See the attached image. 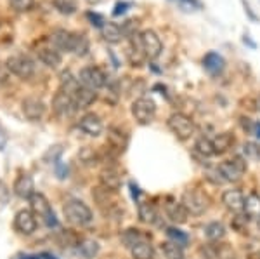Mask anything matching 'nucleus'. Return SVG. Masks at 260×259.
I'll use <instances>...</instances> for the list:
<instances>
[{"mask_svg": "<svg viewBox=\"0 0 260 259\" xmlns=\"http://www.w3.org/2000/svg\"><path fill=\"white\" fill-rule=\"evenodd\" d=\"M161 250L167 259H184V249L182 245L175 244L172 240H167L161 244Z\"/></svg>", "mask_w": 260, "mask_h": 259, "instance_id": "cd10ccee", "label": "nucleus"}, {"mask_svg": "<svg viewBox=\"0 0 260 259\" xmlns=\"http://www.w3.org/2000/svg\"><path fill=\"white\" fill-rule=\"evenodd\" d=\"M167 214H169L170 221H174L175 224H184L187 221V209L182 206V202H172L167 206Z\"/></svg>", "mask_w": 260, "mask_h": 259, "instance_id": "6ab92c4d", "label": "nucleus"}, {"mask_svg": "<svg viewBox=\"0 0 260 259\" xmlns=\"http://www.w3.org/2000/svg\"><path fill=\"white\" fill-rule=\"evenodd\" d=\"M78 82L83 87H89L92 91H98L106 85V75L98 66H85L78 75Z\"/></svg>", "mask_w": 260, "mask_h": 259, "instance_id": "6e6552de", "label": "nucleus"}, {"mask_svg": "<svg viewBox=\"0 0 260 259\" xmlns=\"http://www.w3.org/2000/svg\"><path fill=\"white\" fill-rule=\"evenodd\" d=\"M182 206L187 209V212L200 216L210 206V198L200 190H187L182 195Z\"/></svg>", "mask_w": 260, "mask_h": 259, "instance_id": "39448f33", "label": "nucleus"}, {"mask_svg": "<svg viewBox=\"0 0 260 259\" xmlns=\"http://www.w3.org/2000/svg\"><path fill=\"white\" fill-rule=\"evenodd\" d=\"M103 30V37L108 44H120L121 39H123V32L116 23H104V26L101 28Z\"/></svg>", "mask_w": 260, "mask_h": 259, "instance_id": "4be33fe9", "label": "nucleus"}, {"mask_svg": "<svg viewBox=\"0 0 260 259\" xmlns=\"http://www.w3.org/2000/svg\"><path fill=\"white\" fill-rule=\"evenodd\" d=\"M39 57L45 66H49V68H57V66L61 65V54L54 47L39 49Z\"/></svg>", "mask_w": 260, "mask_h": 259, "instance_id": "412c9836", "label": "nucleus"}, {"mask_svg": "<svg viewBox=\"0 0 260 259\" xmlns=\"http://www.w3.org/2000/svg\"><path fill=\"white\" fill-rule=\"evenodd\" d=\"M245 214L250 219H257L260 221V195L257 193H250L245 198Z\"/></svg>", "mask_w": 260, "mask_h": 259, "instance_id": "b1692460", "label": "nucleus"}, {"mask_svg": "<svg viewBox=\"0 0 260 259\" xmlns=\"http://www.w3.org/2000/svg\"><path fill=\"white\" fill-rule=\"evenodd\" d=\"M87 51H89V40H87V37L82 35V33H75V47H73V52L78 54V56H85Z\"/></svg>", "mask_w": 260, "mask_h": 259, "instance_id": "f704fd0d", "label": "nucleus"}, {"mask_svg": "<svg viewBox=\"0 0 260 259\" xmlns=\"http://www.w3.org/2000/svg\"><path fill=\"white\" fill-rule=\"evenodd\" d=\"M255 106H257L255 110H258V111H260V94L257 96V99H255Z\"/></svg>", "mask_w": 260, "mask_h": 259, "instance_id": "de8ad7c7", "label": "nucleus"}, {"mask_svg": "<svg viewBox=\"0 0 260 259\" xmlns=\"http://www.w3.org/2000/svg\"><path fill=\"white\" fill-rule=\"evenodd\" d=\"M130 193H132V198L134 200H137L139 198V195H141V190H139V186L136 185V183H130Z\"/></svg>", "mask_w": 260, "mask_h": 259, "instance_id": "37998d69", "label": "nucleus"}, {"mask_svg": "<svg viewBox=\"0 0 260 259\" xmlns=\"http://www.w3.org/2000/svg\"><path fill=\"white\" fill-rule=\"evenodd\" d=\"M182 2V6H186L187 9H201L203 7V4L200 2V0H180Z\"/></svg>", "mask_w": 260, "mask_h": 259, "instance_id": "79ce46f5", "label": "nucleus"}, {"mask_svg": "<svg viewBox=\"0 0 260 259\" xmlns=\"http://www.w3.org/2000/svg\"><path fill=\"white\" fill-rule=\"evenodd\" d=\"M205 237L210 242H219L225 237V226L219 221H212L205 226Z\"/></svg>", "mask_w": 260, "mask_h": 259, "instance_id": "393cba45", "label": "nucleus"}, {"mask_svg": "<svg viewBox=\"0 0 260 259\" xmlns=\"http://www.w3.org/2000/svg\"><path fill=\"white\" fill-rule=\"evenodd\" d=\"M42 257H45V259H56L52 256V254H42Z\"/></svg>", "mask_w": 260, "mask_h": 259, "instance_id": "09e8293b", "label": "nucleus"}, {"mask_svg": "<svg viewBox=\"0 0 260 259\" xmlns=\"http://www.w3.org/2000/svg\"><path fill=\"white\" fill-rule=\"evenodd\" d=\"M52 108L59 117H68L77 110L73 101V96L64 93V91H59L56 96H54V101H52Z\"/></svg>", "mask_w": 260, "mask_h": 259, "instance_id": "f8f14e48", "label": "nucleus"}, {"mask_svg": "<svg viewBox=\"0 0 260 259\" xmlns=\"http://www.w3.org/2000/svg\"><path fill=\"white\" fill-rule=\"evenodd\" d=\"M54 7L64 16H71L77 12V0H54Z\"/></svg>", "mask_w": 260, "mask_h": 259, "instance_id": "2f4dec72", "label": "nucleus"}, {"mask_svg": "<svg viewBox=\"0 0 260 259\" xmlns=\"http://www.w3.org/2000/svg\"><path fill=\"white\" fill-rule=\"evenodd\" d=\"M253 134L257 136L258 139H260V122H257V124H255V132H253Z\"/></svg>", "mask_w": 260, "mask_h": 259, "instance_id": "49530a36", "label": "nucleus"}, {"mask_svg": "<svg viewBox=\"0 0 260 259\" xmlns=\"http://www.w3.org/2000/svg\"><path fill=\"white\" fill-rule=\"evenodd\" d=\"M14 228H16V232L23 233V235H31V233L37 229L35 214H33L31 211H28V209L19 211L14 218Z\"/></svg>", "mask_w": 260, "mask_h": 259, "instance_id": "9b49d317", "label": "nucleus"}, {"mask_svg": "<svg viewBox=\"0 0 260 259\" xmlns=\"http://www.w3.org/2000/svg\"><path fill=\"white\" fill-rule=\"evenodd\" d=\"M203 66L210 75H220L225 68V60L219 52H208L203 57Z\"/></svg>", "mask_w": 260, "mask_h": 259, "instance_id": "a211bd4d", "label": "nucleus"}, {"mask_svg": "<svg viewBox=\"0 0 260 259\" xmlns=\"http://www.w3.org/2000/svg\"><path fill=\"white\" fill-rule=\"evenodd\" d=\"M194 150L200 153L201 157H213L215 155V150H213V143L210 137L207 136H200L194 143Z\"/></svg>", "mask_w": 260, "mask_h": 259, "instance_id": "c85d7f7f", "label": "nucleus"}, {"mask_svg": "<svg viewBox=\"0 0 260 259\" xmlns=\"http://www.w3.org/2000/svg\"><path fill=\"white\" fill-rule=\"evenodd\" d=\"M200 252L203 254L205 259H219V257H224V256H222V252L219 250V247H217V245H213V244H207L205 247H201Z\"/></svg>", "mask_w": 260, "mask_h": 259, "instance_id": "c9c22d12", "label": "nucleus"}, {"mask_svg": "<svg viewBox=\"0 0 260 259\" xmlns=\"http://www.w3.org/2000/svg\"><path fill=\"white\" fill-rule=\"evenodd\" d=\"M11 6L14 7L16 11L19 12H24V11H30L33 7V4H35V0H9Z\"/></svg>", "mask_w": 260, "mask_h": 259, "instance_id": "4c0bfd02", "label": "nucleus"}, {"mask_svg": "<svg viewBox=\"0 0 260 259\" xmlns=\"http://www.w3.org/2000/svg\"><path fill=\"white\" fill-rule=\"evenodd\" d=\"M23 259H40V257H37V256H24Z\"/></svg>", "mask_w": 260, "mask_h": 259, "instance_id": "8fccbe9b", "label": "nucleus"}, {"mask_svg": "<svg viewBox=\"0 0 260 259\" xmlns=\"http://www.w3.org/2000/svg\"><path fill=\"white\" fill-rule=\"evenodd\" d=\"M85 2H89V4H98L99 0H85Z\"/></svg>", "mask_w": 260, "mask_h": 259, "instance_id": "3c124183", "label": "nucleus"}, {"mask_svg": "<svg viewBox=\"0 0 260 259\" xmlns=\"http://www.w3.org/2000/svg\"><path fill=\"white\" fill-rule=\"evenodd\" d=\"M80 160H82L85 165H94L95 162H98V155L94 153V150L83 148L82 152H80Z\"/></svg>", "mask_w": 260, "mask_h": 259, "instance_id": "e433bc0d", "label": "nucleus"}, {"mask_svg": "<svg viewBox=\"0 0 260 259\" xmlns=\"http://www.w3.org/2000/svg\"><path fill=\"white\" fill-rule=\"evenodd\" d=\"M98 99V93L95 91H92L89 89V87H80L78 85V89L73 93V101H75V106H77V110L78 108H89L92 103Z\"/></svg>", "mask_w": 260, "mask_h": 259, "instance_id": "f3484780", "label": "nucleus"}, {"mask_svg": "<svg viewBox=\"0 0 260 259\" xmlns=\"http://www.w3.org/2000/svg\"><path fill=\"white\" fill-rule=\"evenodd\" d=\"M128 7H132V4H130V2H118V4L115 6L113 16H121V14H125V12L128 11Z\"/></svg>", "mask_w": 260, "mask_h": 259, "instance_id": "a19ab883", "label": "nucleus"}, {"mask_svg": "<svg viewBox=\"0 0 260 259\" xmlns=\"http://www.w3.org/2000/svg\"><path fill=\"white\" fill-rule=\"evenodd\" d=\"M222 204L231 212H236V214L245 212V197L240 190H225L222 193Z\"/></svg>", "mask_w": 260, "mask_h": 259, "instance_id": "ddd939ff", "label": "nucleus"}, {"mask_svg": "<svg viewBox=\"0 0 260 259\" xmlns=\"http://www.w3.org/2000/svg\"><path fill=\"white\" fill-rule=\"evenodd\" d=\"M21 108H23V113L28 120H40L45 113V104L39 98H26Z\"/></svg>", "mask_w": 260, "mask_h": 259, "instance_id": "4468645a", "label": "nucleus"}, {"mask_svg": "<svg viewBox=\"0 0 260 259\" xmlns=\"http://www.w3.org/2000/svg\"><path fill=\"white\" fill-rule=\"evenodd\" d=\"M101 183H103V186L108 188L110 191L120 190V186H121V179L115 169H104L103 172H101Z\"/></svg>", "mask_w": 260, "mask_h": 259, "instance_id": "5701e85b", "label": "nucleus"}, {"mask_svg": "<svg viewBox=\"0 0 260 259\" xmlns=\"http://www.w3.org/2000/svg\"><path fill=\"white\" fill-rule=\"evenodd\" d=\"M14 193L19 198H30L35 193V183L30 174H19L14 181Z\"/></svg>", "mask_w": 260, "mask_h": 259, "instance_id": "2eb2a0df", "label": "nucleus"}, {"mask_svg": "<svg viewBox=\"0 0 260 259\" xmlns=\"http://www.w3.org/2000/svg\"><path fill=\"white\" fill-rule=\"evenodd\" d=\"M217 170H219L220 178L224 179V181L238 183L243 178V174L246 172V160L243 157H234V158H231V160L220 162Z\"/></svg>", "mask_w": 260, "mask_h": 259, "instance_id": "7ed1b4c3", "label": "nucleus"}, {"mask_svg": "<svg viewBox=\"0 0 260 259\" xmlns=\"http://www.w3.org/2000/svg\"><path fill=\"white\" fill-rule=\"evenodd\" d=\"M30 204H31V212L35 216H39L45 226H49V228L57 226L56 214H54L49 200L45 198L44 195H42V193H33L30 197Z\"/></svg>", "mask_w": 260, "mask_h": 259, "instance_id": "f03ea898", "label": "nucleus"}, {"mask_svg": "<svg viewBox=\"0 0 260 259\" xmlns=\"http://www.w3.org/2000/svg\"><path fill=\"white\" fill-rule=\"evenodd\" d=\"M243 153L248 160H253V162H260V145L258 143H253V141H246L243 145Z\"/></svg>", "mask_w": 260, "mask_h": 259, "instance_id": "473e14b6", "label": "nucleus"}, {"mask_svg": "<svg viewBox=\"0 0 260 259\" xmlns=\"http://www.w3.org/2000/svg\"><path fill=\"white\" fill-rule=\"evenodd\" d=\"M156 207L149 202H141L139 204V219L146 224H153L156 221Z\"/></svg>", "mask_w": 260, "mask_h": 259, "instance_id": "bb28decb", "label": "nucleus"}, {"mask_svg": "<svg viewBox=\"0 0 260 259\" xmlns=\"http://www.w3.org/2000/svg\"><path fill=\"white\" fill-rule=\"evenodd\" d=\"M50 44L56 51H64V52H73L75 47V33L68 30H54L49 37Z\"/></svg>", "mask_w": 260, "mask_h": 259, "instance_id": "9d476101", "label": "nucleus"}, {"mask_svg": "<svg viewBox=\"0 0 260 259\" xmlns=\"http://www.w3.org/2000/svg\"><path fill=\"white\" fill-rule=\"evenodd\" d=\"M78 249H80V252L83 254L85 257H94L95 254L99 252V244L98 242H94V240H90V239H87V240H83L80 245H78Z\"/></svg>", "mask_w": 260, "mask_h": 259, "instance_id": "72a5a7b5", "label": "nucleus"}, {"mask_svg": "<svg viewBox=\"0 0 260 259\" xmlns=\"http://www.w3.org/2000/svg\"><path fill=\"white\" fill-rule=\"evenodd\" d=\"M165 233H167V237H169V240L172 242H175V244H179V245H186L187 242H189V237H187V233H184L182 229H179V228H175V226H169L165 229Z\"/></svg>", "mask_w": 260, "mask_h": 259, "instance_id": "7c9ffc66", "label": "nucleus"}, {"mask_svg": "<svg viewBox=\"0 0 260 259\" xmlns=\"http://www.w3.org/2000/svg\"><path fill=\"white\" fill-rule=\"evenodd\" d=\"M243 6H245V12H248V16H250V18H251V19H253V21H257V19H258V18H257V14H255V12H253V11H251L250 4H248V2H246V0H243Z\"/></svg>", "mask_w": 260, "mask_h": 259, "instance_id": "c03bdc74", "label": "nucleus"}, {"mask_svg": "<svg viewBox=\"0 0 260 259\" xmlns=\"http://www.w3.org/2000/svg\"><path fill=\"white\" fill-rule=\"evenodd\" d=\"M213 143V150H215V155H222V153L229 152L234 145V136L231 132H222V134H217L212 139Z\"/></svg>", "mask_w": 260, "mask_h": 259, "instance_id": "aec40b11", "label": "nucleus"}, {"mask_svg": "<svg viewBox=\"0 0 260 259\" xmlns=\"http://www.w3.org/2000/svg\"><path fill=\"white\" fill-rule=\"evenodd\" d=\"M240 124H241V129L246 132V134H253V132H255V124H257V122H253V120L248 119V117H241Z\"/></svg>", "mask_w": 260, "mask_h": 259, "instance_id": "58836bf2", "label": "nucleus"}, {"mask_svg": "<svg viewBox=\"0 0 260 259\" xmlns=\"http://www.w3.org/2000/svg\"><path fill=\"white\" fill-rule=\"evenodd\" d=\"M132 115L141 125H148L156 117V104L149 98H139L132 104Z\"/></svg>", "mask_w": 260, "mask_h": 259, "instance_id": "0eeeda50", "label": "nucleus"}, {"mask_svg": "<svg viewBox=\"0 0 260 259\" xmlns=\"http://www.w3.org/2000/svg\"><path fill=\"white\" fill-rule=\"evenodd\" d=\"M9 72H12L14 75H18L21 78H30L33 72H35V65L28 56L24 54H16V56H11L9 60L6 61Z\"/></svg>", "mask_w": 260, "mask_h": 259, "instance_id": "1a4fd4ad", "label": "nucleus"}, {"mask_svg": "<svg viewBox=\"0 0 260 259\" xmlns=\"http://www.w3.org/2000/svg\"><path fill=\"white\" fill-rule=\"evenodd\" d=\"M64 216L75 226H87L92 221V211L80 200H70L64 206Z\"/></svg>", "mask_w": 260, "mask_h": 259, "instance_id": "f257e3e1", "label": "nucleus"}, {"mask_svg": "<svg viewBox=\"0 0 260 259\" xmlns=\"http://www.w3.org/2000/svg\"><path fill=\"white\" fill-rule=\"evenodd\" d=\"M87 18L92 21V24H95V26H99V28H103L104 23H106L103 16L98 14V12H87Z\"/></svg>", "mask_w": 260, "mask_h": 259, "instance_id": "ea45409f", "label": "nucleus"}, {"mask_svg": "<svg viewBox=\"0 0 260 259\" xmlns=\"http://www.w3.org/2000/svg\"><path fill=\"white\" fill-rule=\"evenodd\" d=\"M139 39H141V47H142V54H144V57L154 61L161 56L163 44H161V39L158 37L156 32L144 30L139 35Z\"/></svg>", "mask_w": 260, "mask_h": 259, "instance_id": "423d86ee", "label": "nucleus"}, {"mask_svg": "<svg viewBox=\"0 0 260 259\" xmlns=\"http://www.w3.org/2000/svg\"><path fill=\"white\" fill-rule=\"evenodd\" d=\"M167 124H169L170 131L182 141L189 139V137L194 134V131H196V125H194V122H192V119H191V117H187V115H184V113L170 115L169 120H167Z\"/></svg>", "mask_w": 260, "mask_h": 259, "instance_id": "20e7f679", "label": "nucleus"}, {"mask_svg": "<svg viewBox=\"0 0 260 259\" xmlns=\"http://www.w3.org/2000/svg\"><path fill=\"white\" fill-rule=\"evenodd\" d=\"M78 125H80L82 131L89 136H99L101 132H103V122H101V119L95 113L83 115Z\"/></svg>", "mask_w": 260, "mask_h": 259, "instance_id": "dca6fc26", "label": "nucleus"}, {"mask_svg": "<svg viewBox=\"0 0 260 259\" xmlns=\"http://www.w3.org/2000/svg\"><path fill=\"white\" fill-rule=\"evenodd\" d=\"M243 42H245V44H248L250 47H253V49H255V42H251V40L248 39V35H245V37H243Z\"/></svg>", "mask_w": 260, "mask_h": 259, "instance_id": "a18cd8bd", "label": "nucleus"}, {"mask_svg": "<svg viewBox=\"0 0 260 259\" xmlns=\"http://www.w3.org/2000/svg\"><path fill=\"white\" fill-rule=\"evenodd\" d=\"M144 239H146V237L142 235L139 229H136V228L125 229V232L121 233V242H123L125 247H128V249H132L134 245L137 244V242H141V240H144Z\"/></svg>", "mask_w": 260, "mask_h": 259, "instance_id": "c756f323", "label": "nucleus"}, {"mask_svg": "<svg viewBox=\"0 0 260 259\" xmlns=\"http://www.w3.org/2000/svg\"><path fill=\"white\" fill-rule=\"evenodd\" d=\"M130 250H132L134 259H153V254H154L153 245H151L146 239L137 242V244L134 245Z\"/></svg>", "mask_w": 260, "mask_h": 259, "instance_id": "a878e982", "label": "nucleus"}]
</instances>
